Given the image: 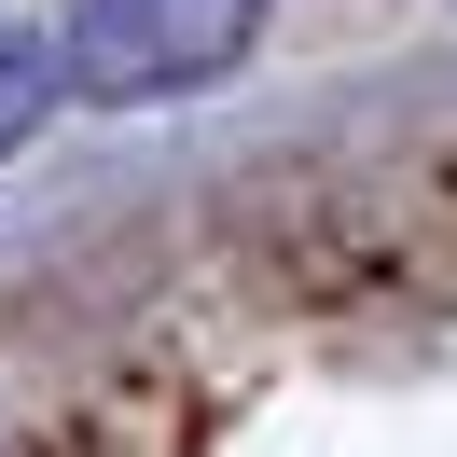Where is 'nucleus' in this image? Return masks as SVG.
<instances>
[{"instance_id":"obj_1","label":"nucleus","mask_w":457,"mask_h":457,"mask_svg":"<svg viewBox=\"0 0 457 457\" xmlns=\"http://www.w3.org/2000/svg\"><path fill=\"white\" fill-rule=\"evenodd\" d=\"M250 42H263V0H84L56 29V84L97 112H153V97L250 70Z\"/></svg>"},{"instance_id":"obj_2","label":"nucleus","mask_w":457,"mask_h":457,"mask_svg":"<svg viewBox=\"0 0 457 457\" xmlns=\"http://www.w3.org/2000/svg\"><path fill=\"white\" fill-rule=\"evenodd\" d=\"M56 97H70V84H56V29H29V14L0 0V153H29Z\"/></svg>"}]
</instances>
